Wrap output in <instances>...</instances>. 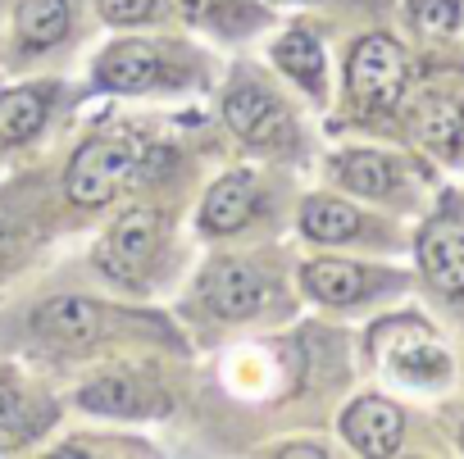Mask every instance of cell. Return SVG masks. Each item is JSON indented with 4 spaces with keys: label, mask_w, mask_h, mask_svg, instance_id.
Segmentation results:
<instances>
[{
    "label": "cell",
    "mask_w": 464,
    "mask_h": 459,
    "mask_svg": "<svg viewBox=\"0 0 464 459\" xmlns=\"http://www.w3.org/2000/svg\"><path fill=\"white\" fill-rule=\"evenodd\" d=\"M141 168H146L141 137H96L69 164V200L82 209H96V205L114 200V191Z\"/></svg>",
    "instance_id": "obj_1"
},
{
    "label": "cell",
    "mask_w": 464,
    "mask_h": 459,
    "mask_svg": "<svg viewBox=\"0 0 464 459\" xmlns=\"http://www.w3.org/2000/svg\"><path fill=\"white\" fill-rule=\"evenodd\" d=\"M405 78H410V64H405V51L392 37H364L351 51L346 82H351V96L355 100H364L373 110H387V105L401 100Z\"/></svg>",
    "instance_id": "obj_2"
},
{
    "label": "cell",
    "mask_w": 464,
    "mask_h": 459,
    "mask_svg": "<svg viewBox=\"0 0 464 459\" xmlns=\"http://www.w3.org/2000/svg\"><path fill=\"white\" fill-rule=\"evenodd\" d=\"M155 246H160V214L141 205V209H128V214L110 227V237H105L101 251H96V264H101L110 278L132 282V278L150 264Z\"/></svg>",
    "instance_id": "obj_3"
},
{
    "label": "cell",
    "mask_w": 464,
    "mask_h": 459,
    "mask_svg": "<svg viewBox=\"0 0 464 459\" xmlns=\"http://www.w3.org/2000/svg\"><path fill=\"white\" fill-rule=\"evenodd\" d=\"M373 346L382 350V359L414 382H432L446 378V350L428 337V328L419 323H387L382 332H373Z\"/></svg>",
    "instance_id": "obj_4"
},
{
    "label": "cell",
    "mask_w": 464,
    "mask_h": 459,
    "mask_svg": "<svg viewBox=\"0 0 464 459\" xmlns=\"http://www.w3.org/2000/svg\"><path fill=\"white\" fill-rule=\"evenodd\" d=\"M223 114H227V128L232 132L256 141V146H283V141H292V119L260 87H246V82L232 87L227 100H223Z\"/></svg>",
    "instance_id": "obj_5"
},
{
    "label": "cell",
    "mask_w": 464,
    "mask_h": 459,
    "mask_svg": "<svg viewBox=\"0 0 464 459\" xmlns=\"http://www.w3.org/2000/svg\"><path fill=\"white\" fill-rule=\"evenodd\" d=\"M342 432L355 450L364 454H392L401 445V432H405V418L392 400H378V396H364L355 400L346 414H342Z\"/></svg>",
    "instance_id": "obj_6"
},
{
    "label": "cell",
    "mask_w": 464,
    "mask_h": 459,
    "mask_svg": "<svg viewBox=\"0 0 464 459\" xmlns=\"http://www.w3.org/2000/svg\"><path fill=\"white\" fill-rule=\"evenodd\" d=\"M205 305H209L218 319H251V314H260V305H265V282H260L256 269L223 260V264H214L209 278H205Z\"/></svg>",
    "instance_id": "obj_7"
},
{
    "label": "cell",
    "mask_w": 464,
    "mask_h": 459,
    "mask_svg": "<svg viewBox=\"0 0 464 459\" xmlns=\"http://www.w3.org/2000/svg\"><path fill=\"white\" fill-rule=\"evenodd\" d=\"M419 264L441 292H464V223L437 218L419 237Z\"/></svg>",
    "instance_id": "obj_8"
},
{
    "label": "cell",
    "mask_w": 464,
    "mask_h": 459,
    "mask_svg": "<svg viewBox=\"0 0 464 459\" xmlns=\"http://www.w3.org/2000/svg\"><path fill=\"white\" fill-rule=\"evenodd\" d=\"M96 78H101V87H114V91L150 87V82H160V55L146 42H119L101 55Z\"/></svg>",
    "instance_id": "obj_9"
},
{
    "label": "cell",
    "mask_w": 464,
    "mask_h": 459,
    "mask_svg": "<svg viewBox=\"0 0 464 459\" xmlns=\"http://www.w3.org/2000/svg\"><path fill=\"white\" fill-rule=\"evenodd\" d=\"M251 205H256V182H251V173H227V177L214 182V191L205 196L200 223L209 227V233H237V227L251 218Z\"/></svg>",
    "instance_id": "obj_10"
},
{
    "label": "cell",
    "mask_w": 464,
    "mask_h": 459,
    "mask_svg": "<svg viewBox=\"0 0 464 459\" xmlns=\"http://www.w3.org/2000/svg\"><path fill=\"white\" fill-rule=\"evenodd\" d=\"M37 323H42V332H51L55 341H69V346H87V341H96L105 332V314L92 301H78V296L42 305Z\"/></svg>",
    "instance_id": "obj_11"
},
{
    "label": "cell",
    "mask_w": 464,
    "mask_h": 459,
    "mask_svg": "<svg viewBox=\"0 0 464 459\" xmlns=\"http://www.w3.org/2000/svg\"><path fill=\"white\" fill-rule=\"evenodd\" d=\"M301 278H305L310 296L324 305H351L369 292V273L346 264V260H314V264H305Z\"/></svg>",
    "instance_id": "obj_12"
},
{
    "label": "cell",
    "mask_w": 464,
    "mask_h": 459,
    "mask_svg": "<svg viewBox=\"0 0 464 459\" xmlns=\"http://www.w3.org/2000/svg\"><path fill=\"white\" fill-rule=\"evenodd\" d=\"M410 123H414V132H419L428 146L450 150V146L459 141V132H464V100H455V96H423V100L414 105Z\"/></svg>",
    "instance_id": "obj_13"
},
{
    "label": "cell",
    "mask_w": 464,
    "mask_h": 459,
    "mask_svg": "<svg viewBox=\"0 0 464 459\" xmlns=\"http://www.w3.org/2000/svg\"><path fill=\"white\" fill-rule=\"evenodd\" d=\"M46 123V91L42 87H19L0 96V141H28Z\"/></svg>",
    "instance_id": "obj_14"
},
{
    "label": "cell",
    "mask_w": 464,
    "mask_h": 459,
    "mask_svg": "<svg viewBox=\"0 0 464 459\" xmlns=\"http://www.w3.org/2000/svg\"><path fill=\"white\" fill-rule=\"evenodd\" d=\"M301 227H305L314 242H346V237L360 233V214H355L346 200L314 196V200H305V209H301Z\"/></svg>",
    "instance_id": "obj_15"
},
{
    "label": "cell",
    "mask_w": 464,
    "mask_h": 459,
    "mask_svg": "<svg viewBox=\"0 0 464 459\" xmlns=\"http://www.w3.org/2000/svg\"><path fill=\"white\" fill-rule=\"evenodd\" d=\"M337 177L360 196H387L396 186V164L387 155H373V150H351L337 159Z\"/></svg>",
    "instance_id": "obj_16"
},
{
    "label": "cell",
    "mask_w": 464,
    "mask_h": 459,
    "mask_svg": "<svg viewBox=\"0 0 464 459\" xmlns=\"http://www.w3.org/2000/svg\"><path fill=\"white\" fill-rule=\"evenodd\" d=\"M78 400H82L87 409H96V414H119V418H132V414H141V409H146L141 387H137L132 378H119V373L87 382Z\"/></svg>",
    "instance_id": "obj_17"
},
{
    "label": "cell",
    "mask_w": 464,
    "mask_h": 459,
    "mask_svg": "<svg viewBox=\"0 0 464 459\" xmlns=\"http://www.w3.org/2000/svg\"><path fill=\"white\" fill-rule=\"evenodd\" d=\"M69 33V0H24L19 5V37L28 46H51Z\"/></svg>",
    "instance_id": "obj_18"
},
{
    "label": "cell",
    "mask_w": 464,
    "mask_h": 459,
    "mask_svg": "<svg viewBox=\"0 0 464 459\" xmlns=\"http://www.w3.org/2000/svg\"><path fill=\"white\" fill-rule=\"evenodd\" d=\"M274 55H278V64H283L292 78H301L310 91L324 87V51H319V42H314L310 33H287V37L274 46Z\"/></svg>",
    "instance_id": "obj_19"
},
{
    "label": "cell",
    "mask_w": 464,
    "mask_h": 459,
    "mask_svg": "<svg viewBox=\"0 0 464 459\" xmlns=\"http://www.w3.org/2000/svg\"><path fill=\"white\" fill-rule=\"evenodd\" d=\"M28 432H37L28 400L10 387H0V441H24Z\"/></svg>",
    "instance_id": "obj_20"
},
{
    "label": "cell",
    "mask_w": 464,
    "mask_h": 459,
    "mask_svg": "<svg viewBox=\"0 0 464 459\" xmlns=\"http://www.w3.org/2000/svg\"><path fill=\"white\" fill-rule=\"evenodd\" d=\"M410 14H414V24H419V28H428V33H450V28H455V19H459L455 0H414Z\"/></svg>",
    "instance_id": "obj_21"
},
{
    "label": "cell",
    "mask_w": 464,
    "mask_h": 459,
    "mask_svg": "<svg viewBox=\"0 0 464 459\" xmlns=\"http://www.w3.org/2000/svg\"><path fill=\"white\" fill-rule=\"evenodd\" d=\"M96 5L110 24H141V19H150L155 0H96Z\"/></svg>",
    "instance_id": "obj_22"
},
{
    "label": "cell",
    "mask_w": 464,
    "mask_h": 459,
    "mask_svg": "<svg viewBox=\"0 0 464 459\" xmlns=\"http://www.w3.org/2000/svg\"><path fill=\"white\" fill-rule=\"evenodd\" d=\"M283 454H314V459H319L324 445H283Z\"/></svg>",
    "instance_id": "obj_23"
},
{
    "label": "cell",
    "mask_w": 464,
    "mask_h": 459,
    "mask_svg": "<svg viewBox=\"0 0 464 459\" xmlns=\"http://www.w3.org/2000/svg\"><path fill=\"white\" fill-rule=\"evenodd\" d=\"M0 260H5V251H0Z\"/></svg>",
    "instance_id": "obj_24"
}]
</instances>
